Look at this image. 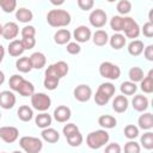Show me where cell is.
I'll return each mask as SVG.
<instances>
[{
    "label": "cell",
    "instance_id": "6da1fadb",
    "mask_svg": "<svg viewBox=\"0 0 153 153\" xmlns=\"http://www.w3.org/2000/svg\"><path fill=\"white\" fill-rule=\"evenodd\" d=\"M8 85L12 91L18 92L23 97H31V94L35 92L33 84L29 80H25L19 74H13L8 80Z\"/></svg>",
    "mask_w": 153,
    "mask_h": 153
},
{
    "label": "cell",
    "instance_id": "7a4b0ae2",
    "mask_svg": "<svg viewBox=\"0 0 153 153\" xmlns=\"http://www.w3.org/2000/svg\"><path fill=\"white\" fill-rule=\"evenodd\" d=\"M71 14L66 10H50L47 14V22L53 27H65L71 24Z\"/></svg>",
    "mask_w": 153,
    "mask_h": 153
},
{
    "label": "cell",
    "instance_id": "3957f363",
    "mask_svg": "<svg viewBox=\"0 0 153 153\" xmlns=\"http://www.w3.org/2000/svg\"><path fill=\"white\" fill-rule=\"evenodd\" d=\"M110 135L105 129H98L91 131L86 137V143L92 149H99L109 142Z\"/></svg>",
    "mask_w": 153,
    "mask_h": 153
},
{
    "label": "cell",
    "instance_id": "277c9868",
    "mask_svg": "<svg viewBox=\"0 0 153 153\" xmlns=\"http://www.w3.org/2000/svg\"><path fill=\"white\" fill-rule=\"evenodd\" d=\"M115 86L111 82H103L98 86L96 94H94V102L97 105H105L109 103L111 97L115 94Z\"/></svg>",
    "mask_w": 153,
    "mask_h": 153
},
{
    "label": "cell",
    "instance_id": "5b68a950",
    "mask_svg": "<svg viewBox=\"0 0 153 153\" xmlns=\"http://www.w3.org/2000/svg\"><path fill=\"white\" fill-rule=\"evenodd\" d=\"M19 146L26 153H38L43 148V142L35 136H23L19 140Z\"/></svg>",
    "mask_w": 153,
    "mask_h": 153
},
{
    "label": "cell",
    "instance_id": "8992f818",
    "mask_svg": "<svg viewBox=\"0 0 153 153\" xmlns=\"http://www.w3.org/2000/svg\"><path fill=\"white\" fill-rule=\"evenodd\" d=\"M99 74L100 76L109 79V80H116L121 75V69L117 65L110 62V61H104L99 66Z\"/></svg>",
    "mask_w": 153,
    "mask_h": 153
},
{
    "label": "cell",
    "instance_id": "52a82bcc",
    "mask_svg": "<svg viewBox=\"0 0 153 153\" xmlns=\"http://www.w3.org/2000/svg\"><path fill=\"white\" fill-rule=\"evenodd\" d=\"M31 105L37 111H41V112L47 111L51 105V99L48 94L43 92H38V93L33 92L31 94Z\"/></svg>",
    "mask_w": 153,
    "mask_h": 153
},
{
    "label": "cell",
    "instance_id": "ba28073f",
    "mask_svg": "<svg viewBox=\"0 0 153 153\" xmlns=\"http://www.w3.org/2000/svg\"><path fill=\"white\" fill-rule=\"evenodd\" d=\"M122 31L127 38H137L140 35V26L131 17H123L122 22Z\"/></svg>",
    "mask_w": 153,
    "mask_h": 153
},
{
    "label": "cell",
    "instance_id": "9c48e42d",
    "mask_svg": "<svg viewBox=\"0 0 153 153\" xmlns=\"http://www.w3.org/2000/svg\"><path fill=\"white\" fill-rule=\"evenodd\" d=\"M68 71H69V67H68L67 62L57 61V62H55V63H53V65L47 67L45 75H53V76H56V78L61 79V78L67 75Z\"/></svg>",
    "mask_w": 153,
    "mask_h": 153
},
{
    "label": "cell",
    "instance_id": "30bf717a",
    "mask_svg": "<svg viewBox=\"0 0 153 153\" xmlns=\"http://www.w3.org/2000/svg\"><path fill=\"white\" fill-rule=\"evenodd\" d=\"M88 20H90V24L96 27V29H100L103 27L106 22H108V16L105 13V11L100 10V8H96L93 10L90 16H88Z\"/></svg>",
    "mask_w": 153,
    "mask_h": 153
},
{
    "label": "cell",
    "instance_id": "8fae6325",
    "mask_svg": "<svg viewBox=\"0 0 153 153\" xmlns=\"http://www.w3.org/2000/svg\"><path fill=\"white\" fill-rule=\"evenodd\" d=\"M19 136V130L16 127L12 126H5L0 127V139H2L7 143L14 142Z\"/></svg>",
    "mask_w": 153,
    "mask_h": 153
},
{
    "label": "cell",
    "instance_id": "7c38bea8",
    "mask_svg": "<svg viewBox=\"0 0 153 153\" xmlns=\"http://www.w3.org/2000/svg\"><path fill=\"white\" fill-rule=\"evenodd\" d=\"M73 94H74V98L78 102H81V103L88 102L91 96H92V88L86 84H81V85H78L74 88Z\"/></svg>",
    "mask_w": 153,
    "mask_h": 153
},
{
    "label": "cell",
    "instance_id": "4fadbf2b",
    "mask_svg": "<svg viewBox=\"0 0 153 153\" xmlns=\"http://www.w3.org/2000/svg\"><path fill=\"white\" fill-rule=\"evenodd\" d=\"M16 102H17V98L13 92L7 91V90L0 92V106L2 109H5V110L12 109L14 106Z\"/></svg>",
    "mask_w": 153,
    "mask_h": 153
},
{
    "label": "cell",
    "instance_id": "5bb4252c",
    "mask_svg": "<svg viewBox=\"0 0 153 153\" xmlns=\"http://www.w3.org/2000/svg\"><path fill=\"white\" fill-rule=\"evenodd\" d=\"M19 33V27L17 25V23L14 22H8L6 23L5 25H2V32H1V36L5 38V39H8V41H12L14 39Z\"/></svg>",
    "mask_w": 153,
    "mask_h": 153
},
{
    "label": "cell",
    "instance_id": "9a60e30c",
    "mask_svg": "<svg viewBox=\"0 0 153 153\" xmlns=\"http://www.w3.org/2000/svg\"><path fill=\"white\" fill-rule=\"evenodd\" d=\"M73 37H74L75 42H78V43H86L92 37V32H91V30L87 26L80 25V26H78L74 30Z\"/></svg>",
    "mask_w": 153,
    "mask_h": 153
},
{
    "label": "cell",
    "instance_id": "2e32d148",
    "mask_svg": "<svg viewBox=\"0 0 153 153\" xmlns=\"http://www.w3.org/2000/svg\"><path fill=\"white\" fill-rule=\"evenodd\" d=\"M54 118L55 121L60 122V123H65L67 122L69 118H71V115H72V111L68 106L66 105H59L57 108H55L54 110Z\"/></svg>",
    "mask_w": 153,
    "mask_h": 153
},
{
    "label": "cell",
    "instance_id": "e0dca14e",
    "mask_svg": "<svg viewBox=\"0 0 153 153\" xmlns=\"http://www.w3.org/2000/svg\"><path fill=\"white\" fill-rule=\"evenodd\" d=\"M128 106H129V100L124 94L116 96L115 99L112 100V109L118 114H122V112L127 111Z\"/></svg>",
    "mask_w": 153,
    "mask_h": 153
},
{
    "label": "cell",
    "instance_id": "ac0fdd59",
    "mask_svg": "<svg viewBox=\"0 0 153 153\" xmlns=\"http://www.w3.org/2000/svg\"><path fill=\"white\" fill-rule=\"evenodd\" d=\"M7 51L13 57H18V56L23 55V53L25 51V48L23 45L22 39H12L7 47Z\"/></svg>",
    "mask_w": 153,
    "mask_h": 153
},
{
    "label": "cell",
    "instance_id": "d6986e66",
    "mask_svg": "<svg viewBox=\"0 0 153 153\" xmlns=\"http://www.w3.org/2000/svg\"><path fill=\"white\" fill-rule=\"evenodd\" d=\"M29 57H30L32 68H35V69H42L45 66V63H47V57L41 51H35Z\"/></svg>",
    "mask_w": 153,
    "mask_h": 153
},
{
    "label": "cell",
    "instance_id": "ffe728a7",
    "mask_svg": "<svg viewBox=\"0 0 153 153\" xmlns=\"http://www.w3.org/2000/svg\"><path fill=\"white\" fill-rule=\"evenodd\" d=\"M131 105L139 112L146 111L148 108V98L143 94H136V96H134V98L131 100Z\"/></svg>",
    "mask_w": 153,
    "mask_h": 153
},
{
    "label": "cell",
    "instance_id": "44dd1931",
    "mask_svg": "<svg viewBox=\"0 0 153 153\" xmlns=\"http://www.w3.org/2000/svg\"><path fill=\"white\" fill-rule=\"evenodd\" d=\"M41 135H42V139H43L45 142H49V143H55V142H57L59 139H60L59 131H57L56 129H54V128H50V127L44 128V129L42 130Z\"/></svg>",
    "mask_w": 153,
    "mask_h": 153
},
{
    "label": "cell",
    "instance_id": "7402d4cb",
    "mask_svg": "<svg viewBox=\"0 0 153 153\" xmlns=\"http://www.w3.org/2000/svg\"><path fill=\"white\" fill-rule=\"evenodd\" d=\"M72 38V33L69 30L67 29H60L55 32L54 35V41L56 44H60V45H63V44H67Z\"/></svg>",
    "mask_w": 153,
    "mask_h": 153
},
{
    "label": "cell",
    "instance_id": "603a6c76",
    "mask_svg": "<svg viewBox=\"0 0 153 153\" xmlns=\"http://www.w3.org/2000/svg\"><path fill=\"white\" fill-rule=\"evenodd\" d=\"M137 124H139V128L143 130L152 129L153 128V115L151 112H143L142 115H140L137 120Z\"/></svg>",
    "mask_w": 153,
    "mask_h": 153
},
{
    "label": "cell",
    "instance_id": "cb8c5ba5",
    "mask_svg": "<svg viewBox=\"0 0 153 153\" xmlns=\"http://www.w3.org/2000/svg\"><path fill=\"white\" fill-rule=\"evenodd\" d=\"M126 36L120 33V32H116L115 35H112L111 37H109V43L111 45V48L118 50V49H122L124 45H126Z\"/></svg>",
    "mask_w": 153,
    "mask_h": 153
},
{
    "label": "cell",
    "instance_id": "d4e9b609",
    "mask_svg": "<svg viewBox=\"0 0 153 153\" xmlns=\"http://www.w3.org/2000/svg\"><path fill=\"white\" fill-rule=\"evenodd\" d=\"M92 41H93V43H94L96 45L103 47V45H105V44L109 42V35H108V32H106L105 30L99 29V30H97V31L92 35Z\"/></svg>",
    "mask_w": 153,
    "mask_h": 153
},
{
    "label": "cell",
    "instance_id": "484cf974",
    "mask_svg": "<svg viewBox=\"0 0 153 153\" xmlns=\"http://www.w3.org/2000/svg\"><path fill=\"white\" fill-rule=\"evenodd\" d=\"M140 88L145 93H152L153 92V71L151 69L146 76L142 78L140 81Z\"/></svg>",
    "mask_w": 153,
    "mask_h": 153
},
{
    "label": "cell",
    "instance_id": "4316f807",
    "mask_svg": "<svg viewBox=\"0 0 153 153\" xmlns=\"http://www.w3.org/2000/svg\"><path fill=\"white\" fill-rule=\"evenodd\" d=\"M98 124L103 129H112L117 124V120L111 115H102L98 118Z\"/></svg>",
    "mask_w": 153,
    "mask_h": 153
},
{
    "label": "cell",
    "instance_id": "83f0119b",
    "mask_svg": "<svg viewBox=\"0 0 153 153\" xmlns=\"http://www.w3.org/2000/svg\"><path fill=\"white\" fill-rule=\"evenodd\" d=\"M51 121H53L51 116H50L49 114H47L45 111H42V112L38 114V115L36 116V118H35L36 126H37L38 128H42V129H44V128H47V127H50Z\"/></svg>",
    "mask_w": 153,
    "mask_h": 153
},
{
    "label": "cell",
    "instance_id": "f1b7e54d",
    "mask_svg": "<svg viewBox=\"0 0 153 153\" xmlns=\"http://www.w3.org/2000/svg\"><path fill=\"white\" fill-rule=\"evenodd\" d=\"M143 42L140 41V39H133L129 44H128V53L131 55V56H139L142 54L143 51Z\"/></svg>",
    "mask_w": 153,
    "mask_h": 153
},
{
    "label": "cell",
    "instance_id": "f546056e",
    "mask_svg": "<svg viewBox=\"0 0 153 153\" xmlns=\"http://www.w3.org/2000/svg\"><path fill=\"white\" fill-rule=\"evenodd\" d=\"M16 68H17L19 72H22V73H29V72L32 69V65H31L30 57H29V56L19 57V59L16 61Z\"/></svg>",
    "mask_w": 153,
    "mask_h": 153
},
{
    "label": "cell",
    "instance_id": "4dcf8cb0",
    "mask_svg": "<svg viewBox=\"0 0 153 153\" xmlns=\"http://www.w3.org/2000/svg\"><path fill=\"white\" fill-rule=\"evenodd\" d=\"M17 114H18V118L20 121H23V122H29L33 117V110L29 105H22V106H19Z\"/></svg>",
    "mask_w": 153,
    "mask_h": 153
},
{
    "label": "cell",
    "instance_id": "1f68e13d",
    "mask_svg": "<svg viewBox=\"0 0 153 153\" xmlns=\"http://www.w3.org/2000/svg\"><path fill=\"white\" fill-rule=\"evenodd\" d=\"M16 18H17L20 23H29V22L32 20L33 13H32L29 8L22 7V8H19V10H17V12H16Z\"/></svg>",
    "mask_w": 153,
    "mask_h": 153
},
{
    "label": "cell",
    "instance_id": "d6a6232c",
    "mask_svg": "<svg viewBox=\"0 0 153 153\" xmlns=\"http://www.w3.org/2000/svg\"><path fill=\"white\" fill-rule=\"evenodd\" d=\"M128 76H129V80H130V81H133V82H140V81L142 80V78L145 76V74H143L142 68L134 66V67H131V68L129 69Z\"/></svg>",
    "mask_w": 153,
    "mask_h": 153
},
{
    "label": "cell",
    "instance_id": "836d02e7",
    "mask_svg": "<svg viewBox=\"0 0 153 153\" xmlns=\"http://www.w3.org/2000/svg\"><path fill=\"white\" fill-rule=\"evenodd\" d=\"M120 90H121L122 94H124V96H131V94H134L136 92L137 87H136V84L135 82H133V81L129 80V81H123L121 84V86H120Z\"/></svg>",
    "mask_w": 153,
    "mask_h": 153
},
{
    "label": "cell",
    "instance_id": "e575fe53",
    "mask_svg": "<svg viewBox=\"0 0 153 153\" xmlns=\"http://www.w3.org/2000/svg\"><path fill=\"white\" fill-rule=\"evenodd\" d=\"M66 140H67V142H68L69 146H72V147H78V146H80V145L82 143V135H81V133L78 130V131H74V133L67 135V136H66Z\"/></svg>",
    "mask_w": 153,
    "mask_h": 153
},
{
    "label": "cell",
    "instance_id": "d590c367",
    "mask_svg": "<svg viewBox=\"0 0 153 153\" xmlns=\"http://www.w3.org/2000/svg\"><path fill=\"white\" fill-rule=\"evenodd\" d=\"M59 84H60V79L56 78V76H53V75H45L44 81H43L44 87H45L47 90H49V91L56 90L57 86H59Z\"/></svg>",
    "mask_w": 153,
    "mask_h": 153
},
{
    "label": "cell",
    "instance_id": "8d00e7d4",
    "mask_svg": "<svg viewBox=\"0 0 153 153\" xmlns=\"http://www.w3.org/2000/svg\"><path fill=\"white\" fill-rule=\"evenodd\" d=\"M116 10L121 16H126L131 11V2L129 0H120L116 5Z\"/></svg>",
    "mask_w": 153,
    "mask_h": 153
},
{
    "label": "cell",
    "instance_id": "74e56055",
    "mask_svg": "<svg viewBox=\"0 0 153 153\" xmlns=\"http://www.w3.org/2000/svg\"><path fill=\"white\" fill-rule=\"evenodd\" d=\"M141 145L143 146V148L146 149H152L153 148V133L152 131H146L141 139H140Z\"/></svg>",
    "mask_w": 153,
    "mask_h": 153
},
{
    "label": "cell",
    "instance_id": "f35d334b",
    "mask_svg": "<svg viewBox=\"0 0 153 153\" xmlns=\"http://www.w3.org/2000/svg\"><path fill=\"white\" fill-rule=\"evenodd\" d=\"M0 7L6 13H12L17 8V0H0Z\"/></svg>",
    "mask_w": 153,
    "mask_h": 153
},
{
    "label": "cell",
    "instance_id": "ab89813d",
    "mask_svg": "<svg viewBox=\"0 0 153 153\" xmlns=\"http://www.w3.org/2000/svg\"><path fill=\"white\" fill-rule=\"evenodd\" d=\"M124 136L129 140H134L139 136V128L134 124H128L124 127Z\"/></svg>",
    "mask_w": 153,
    "mask_h": 153
},
{
    "label": "cell",
    "instance_id": "60d3db41",
    "mask_svg": "<svg viewBox=\"0 0 153 153\" xmlns=\"http://www.w3.org/2000/svg\"><path fill=\"white\" fill-rule=\"evenodd\" d=\"M122 22H123V17L122 16H114L110 19V27L114 31L120 32V31H122Z\"/></svg>",
    "mask_w": 153,
    "mask_h": 153
},
{
    "label": "cell",
    "instance_id": "b9f144b4",
    "mask_svg": "<svg viewBox=\"0 0 153 153\" xmlns=\"http://www.w3.org/2000/svg\"><path fill=\"white\" fill-rule=\"evenodd\" d=\"M140 151H141L140 145L137 142H135L134 140H129L124 145V152H127V153H139Z\"/></svg>",
    "mask_w": 153,
    "mask_h": 153
},
{
    "label": "cell",
    "instance_id": "7bdbcfd3",
    "mask_svg": "<svg viewBox=\"0 0 153 153\" xmlns=\"http://www.w3.org/2000/svg\"><path fill=\"white\" fill-rule=\"evenodd\" d=\"M66 50L71 55H76V54L80 53L81 47H80V44L78 42H68L67 43V47H66Z\"/></svg>",
    "mask_w": 153,
    "mask_h": 153
},
{
    "label": "cell",
    "instance_id": "ee69618b",
    "mask_svg": "<svg viewBox=\"0 0 153 153\" xmlns=\"http://www.w3.org/2000/svg\"><path fill=\"white\" fill-rule=\"evenodd\" d=\"M22 37H35L36 36V29L32 25H26L20 31Z\"/></svg>",
    "mask_w": 153,
    "mask_h": 153
},
{
    "label": "cell",
    "instance_id": "f6af8a7d",
    "mask_svg": "<svg viewBox=\"0 0 153 153\" xmlns=\"http://www.w3.org/2000/svg\"><path fill=\"white\" fill-rule=\"evenodd\" d=\"M78 6L82 11H90L94 6V0H78Z\"/></svg>",
    "mask_w": 153,
    "mask_h": 153
},
{
    "label": "cell",
    "instance_id": "bcb514c9",
    "mask_svg": "<svg viewBox=\"0 0 153 153\" xmlns=\"http://www.w3.org/2000/svg\"><path fill=\"white\" fill-rule=\"evenodd\" d=\"M140 31H142L143 36H146L147 38L153 37V23H152V22L145 23L143 26H142V30H140Z\"/></svg>",
    "mask_w": 153,
    "mask_h": 153
},
{
    "label": "cell",
    "instance_id": "7dc6e473",
    "mask_svg": "<svg viewBox=\"0 0 153 153\" xmlns=\"http://www.w3.org/2000/svg\"><path fill=\"white\" fill-rule=\"evenodd\" d=\"M78 130H79L78 126H76V124H74V123H67V124H65V127L62 128V133H63L65 137H66L67 135H69V134L74 133V131H78Z\"/></svg>",
    "mask_w": 153,
    "mask_h": 153
},
{
    "label": "cell",
    "instance_id": "c3c4849f",
    "mask_svg": "<svg viewBox=\"0 0 153 153\" xmlns=\"http://www.w3.org/2000/svg\"><path fill=\"white\" fill-rule=\"evenodd\" d=\"M22 42H23V45L25 48V50H29V49H32L36 44V38L35 37H23L22 38Z\"/></svg>",
    "mask_w": 153,
    "mask_h": 153
},
{
    "label": "cell",
    "instance_id": "681fc988",
    "mask_svg": "<svg viewBox=\"0 0 153 153\" xmlns=\"http://www.w3.org/2000/svg\"><path fill=\"white\" fill-rule=\"evenodd\" d=\"M105 152H106V153H120V152H121V146H120L117 142L109 143V145L105 147Z\"/></svg>",
    "mask_w": 153,
    "mask_h": 153
},
{
    "label": "cell",
    "instance_id": "f907efd6",
    "mask_svg": "<svg viewBox=\"0 0 153 153\" xmlns=\"http://www.w3.org/2000/svg\"><path fill=\"white\" fill-rule=\"evenodd\" d=\"M142 53H143V56L146 57V60L153 61V45L152 44H149L146 48H143V51Z\"/></svg>",
    "mask_w": 153,
    "mask_h": 153
},
{
    "label": "cell",
    "instance_id": "816d5d0a",
    "mask_svg": "<svg viewBox=\"0 0 153 153\" xmlns=\"http://www.w3.org/2000/svg\"><path fill=\"white\" fill-rule=\"evenodd\" d=\"M50 4H53L54 6H61L65 4V0H49Z\"/></svg>",
    "mask_w": 153,
    "mask_h": 153
},
{
    "label": "cell",
    "instance_id": "f5cc1de1",
    "mask_svg": "<svg viewBox=\"0 0 153 153\" xmlns=\"http://www.w3.org/2000/svg\"><path fill=\"white\" fill-rule=\"evenodd\" d=\"M4 57H5V48H4V47L0 44V63L2 62Z\"/></svg>",
    "mask_w": 153,
    "mask_h": 153
},
{
    "label": "cell",
    "instance_id": "db71d44e",
    "mask_svg": "<svg viewBox=\"0 0 153 153\" xmlns=\"http://www.w3.org/2000/svg\"><path fill=\"white\" fill-rule=\"evenodd\" d=\"M4 81H5V74L2 71H0V85H2Z\"/></svg>",
    "mask_w": 153,
    "mask_h": 153
},
{
    "label": "cell",
    "instance_id": "11a10c76",
    "mask_svg": "<svg viewBox=\"0 0 153 153\" xmlns=\"http://www.w3.org/2000/svg\"><path fill=\"white\" fill-rule=\"evenodd\" d=\"M1 32H2V25L0 24V36H1Z\"/></svg>",
    "mask_w": 153,
    "mask_h": 153
},
{
    "label": "cell",
    "instance_id": "9f6ffc18",
    "mask_svg": "<svg viewBox=\"0 0 153 153\" xmlns=\"http://www.w3.org/2000/svg\"><path fill=\"white\" fill-rule=\"evenodd\" d=\"M106 1H109V2H114V1H116V0H106Z\"/></svg>",
    "mask_w": 153,
    "mask_h": 153
},
{
    "label": "cell",
    "instance_id": "6f0895ef",
    "mask_svg": "<svg viewBox=\"0 0 153 153\" xmlns=\"http://www.w3.org/2000/svg\"><path fill=\"white\" fill-rule=\"evenodd\" d=\"M0 120H1V112H0Z\"/></svg>",
    "mask_w": 153,
    "mask_h": 153
}]
</instances>
